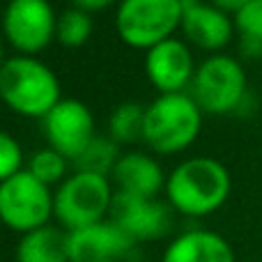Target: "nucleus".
Returning a JSON list of instances; mask_svg holds the SVG:
<instances>
[{"instance_id":"obj_6","label":"nucleus","mask_w":262,"mask_h":262,"mask_svg":"<svg viewBox=\"0 0 262 262\" xmlns=\"http://www.w3.org/2000/svg\"><path fill=\"white\" fill-rule=\"evenodd\" d=\"M191 97L203 113H237L246 97V74L230 55H212L193 74Z\"/></svg>"},{"instance_id":"obj_3","label":"nucleus","mask_w":262,"mask_h":262,"mask_svg":"<svg viewBox=\"0 0 262 262\" xmlns=\"http://www.w3.org/2000/svg\"><path fill=\"white\" fill-rule=\"evenodd\" d=\"M203 127V111L186 92L159 95L145 106L143 140L159 154L184 152L198 138Z\"/></svg>"},{"instance_id":"obj_21","label":"nucleus","mask_w":262,"mask_h":262,"mask_svg":"<svg viewBox=\"0 0 262 262\" xmlns=\"http://www.w3.org/2000/svg\"><path fill=\"white\" fill-rule=\"evenodd\" d=\"M67 168H69V159H64L60 152L51 147L37 149L30 159H28V168L26 170L30 172L32 177L41 182L46 186L53 184H62L67 180Z\"/></svg>"},{"instance_id":"obj_23","label":"nucleus","mask_w":262,"mask_h":262,"mask_svg":"<svg viewBox=\"0 0 262 262\" xmlns=\"http://www.w3.org/2000/svg\"><path fill=\"white\" fill-rule=\"evenodd\" d=\"M113 3H118V0H74V7L92 14V12H101V9L111 7Z\"/></svg>"},{"instance_id":"obj_9","label":"nucleus","mask_w":262,"mask_h":262,"mask_svg":"<svg viewBox=\"0 0 262 262\" xmlns=\"http://www.w3.org/2000/svg\"><path fill=\"white\" fill-rule=\"evenodd\" d=\"M41 131L51 149L76 161L95 140V118L81 99H60L49 115L41 118Z\"/></svg>"},{"instance_id":"obj_24","label":"nucleus","mask_w":262,"mask_h":262,"mask_svg":"<svg viewBox=\"0 0 262 262\" xmlns=\"http://www.w3.org/2000/svg\"><path fill=\"white\" fill-rule=\"evenodd\" d=\"M251 0H212V5L214 7H219V9H223V12H232V14H237L244 5H249Z\"/></svg>"},{"instance_id":"obj_14","label":"nucleus","mask_w":262,"mask_h":262,"mask_svg":"<svg viewBox=\"0 0 262 262\" xmlns=\"http://www.w3.org/2000/svg\"><path fill=\"white\" fill-rule=\"evenodd\" d=\"M111 182L118 186V191L140 198H157L161 191H166L168 177L163 175V168L157 159L143 152H127L118 159Z\"/></svg>"},{"instance_id":"obj_1","label":"nucleus","mask_w":262,"mask_h":262,"mask_svg":"<svg viewBox=\"0 0 262 262\" xmlns=\"http://www.w3.org/2000/svg\"><path fill=\"white\" fill-rule=\"evenodd\" d=\"M230 186V172L221 161L193 157L175 166L168 175L166 198L170 207L184 216H207L226 205Z\"/></svg>"},{"instance_id":"obj_13","label":"nucleus","mask_w":262,"mask_h":262,"mask_svg":"<svg viewBox=\"0 0 262 262\" xmlns=\"http://www.w3.org/2000/svg\"><path fill=\"white\" fill-rule=\"evenodd\" d=\"M182 3V32L193 46L203 51H219L232 39L235 21L223 9L203 0Z\"/></svg>"},{"instance_id":"obj_25","label":"nucleus","mask_w":262,"mask_h":262,"mask_svg":"<svg viewBox=\"0 0 262 262\" xmlns=\"http://www.w3.org/2000/svg\"><path fill=\"white\" fill-rule=\"evenodd\" d=\"M5 64V49H3V41H0V67Z\"/></svg>"},{"instance_id":"obj_17","label":"nucleus","mask_w":262,"mask_h":262,"mask_svg":"<svg viewBox=\"0 0 262 262\" xmlns=\"http://www.w3.org/2000/svg\"><path fill=\"white\" fill-rule=\"evenodd\" d=\"M120 157H122L120 145L111 136H95V140L85 147V152L74 161V168H76V172H92V175L111 177Z\"/></svg>"},{"instance_id":"obj_11","label":"nucleus","mask_w":262,"mask_h":262,"mask_svg":"<svg viewBox=\"0 0 262 262\" xmlns=\"http://www.w3.org/2000/svg\"><path fill=\"white\" fill-rule=\"evenodd\" d=\"M145 74L159 90V95L184 92L195 74L193 55L184 41L170 37L145 53Z\"/></svg>"},{"instance_id":"obj_2","label":"nucleus","mask_w":262,"mask_h":262,"mask_svg":"<svg viewBox=\"0 0 262 262\" xmlns=\"http://www.w3.org/2000/svg\"><path fill=\"white\" fill-rule=\"evenodd\" d=\"M0 99L23 118H44L60 97V81L35 55H14L0 67Z\"/></svg>"},{"instance_id":"obj_10","label":"nucleus","mask_w":262,"mask_h":262,"mask_svg":"<svg viewBox=\"0 0 262 262\" xmlns=\"http://www.w3.org/2000/svg\"><path fill=\"white\" fill-rule=\"evenodd\" d=\"M108 216L136 244L154 242L170 230V209L157 198H140V195L115 191Z\"/></svg>"},{"instance_id":"obj_8","label":"nucleus","mask_w":262,"mask_h":262,"mask_svg":"<svg viewBox=\"0 0 262 262\" xmlns=\"http://www.w3.org/2000/svg\"><path fill=\"white\" fill-rule=\"evenodd\" d=\"M58 14L49 0H9L3 32L18 55H37L55 39Z\"/></svg>"},{"instance_id":"obj_15","label":"nucleus","mask_w":262,"mask_h":262,"mask_svg":"<svg viewBox=\"0 0 262 262\" xmlns=\"http://www.w3.org/2000/svg\"><path fill=\"white\" fill-rule=\"evenodd\" d=\"M161 262H237L226 237L212 230H189L168 244Z\"/></svg>"},{"instance_id":"obj_12","label":"nucleus","mask_w":262,"mask_h":262,"mask_svg":"<svg viewBox=\"0 0 262 262\" xmlns=\"http://www.w3.org/2000/svg\"><path fill=\"white\" fill-rule=\"evenodd\" d=\"M136 246L122 228H118L111 219L92 223L81 230L67 232L69 262H111L120 260Z\"/></svg>"},{"instance_id":"obj_4","label":"nucleus","mask_w":262,"mask_h":262,"mask_svg":"<svg viewBox=\"0 0 262 262\" xmlns=\"http://www.w3.org/2000/svg\"><path fill=\"white\" fill-rule=\"evenodd\" d=\"M113 186L108 177L92 172H74L53 193V216L67 232L81 230L106 219L113 205Z\"/></svg>"},{"instance_id":"obj_26","label":"nucleus","mask_w":262,"mask_h":262,"mask_svg":"<svg viewBox=\"0 0 262 262\" xmlns=\"http://www.w3.org/2000/svg\"><path fill=\"white\" fill-rule=\"evenodd\" d=\"M111 262H120V260H111Z\"/></svg>"},{"instance_id":"obj_22","label":"nucleus","mask_w":262,"mask_h":262,"mask_svg":"<svg viewBox=\"0 0 262 262\" xmlns=\"http://www.w3.org/2000/svg\"><path fill=\"white\" fill-rule=\"evenodd\" d=\"M23 149L14 136L0 131V184L23 170Z\"/></svg>"},{"instance_id":"obj_7","label":"nucleus","mask_w":262,"mask_h":262,"mask_svg":"<svg viewBox=\"0 0 262 262\" xmlns=\"http://www.w3.org/2000/svg\"><path fill=\"white\" fill-rule=\"evenodd\" d=\"M53 216L51 186L41 184L28 170L16 172L0 184V221L21 235L49 226Z\"/></svg>"},{"instance_id":"obj_20","label":"nucleus","mask_w":262,"mask_h":262,"mask_svg":"<svg viewBox=\"0 0 262 262\" xmlns=\"http://www.w3.org/2000/svg\"><path fill=\"white\" fill-rule=\"evenodd\" d=\"M92 35V16L78 7H67L62 14H58L55 26V39L67 49H78Z\"/></svg>"},{"instance_id":"obj_5","label":"nucleus","mask_w":262,"mask_h":262,"mask_svg":"<svg viewBox=\"0 0 262 262\" xmlns=\"http://www.w3.org/2000/svg\"><path fill=\"white\" fill-rule=\"evenodd\" d=\"M182 28L180 0H120L115 30L131 49L149 51Z\"/></svg>"},{"instance_id":"obj_16","label":"nucleus","mask_w":262,"mask_h":262,"mask_svg":"<svg viewBox=\"0 0 262 262\" xmlns=\"http://www.w3.org/2000/svg\"><path fill=\"white\" fill-rule=\"evenodd\" d=\"M16 262H69L67 230L49 223L21 235L16 244Z\"/></svg>"},{"instance_id":"obj_18","label":"nucleus","mask_w":262,"mask_h":262,"mask_svg":"<svg viewBox=\"0 0 262 262\" xmlns=\"http://www.w3.org/2000/svg\"><path fill=\"white\" fill-rule=\"evenodd\" d=\"M143 122H145V106L138 104V101H124L111 113L108 136L118 145L143 140Z\"/></svg>"},{"instance_id":"obj_19","label":"nucleus","mask_w":262,"mask_h":262,"mask_svg":"<svg viewBox=\"0 0 262 262\" xmlns=\"http://www.w3.org/2000/svg\"><path fill=\"white\" fill-rule=\"evenodd\" d=\"M235 28L239 30L242 53L249 58L262 55V0H251L235 14Z\"/></svg>"}]
</instances>
